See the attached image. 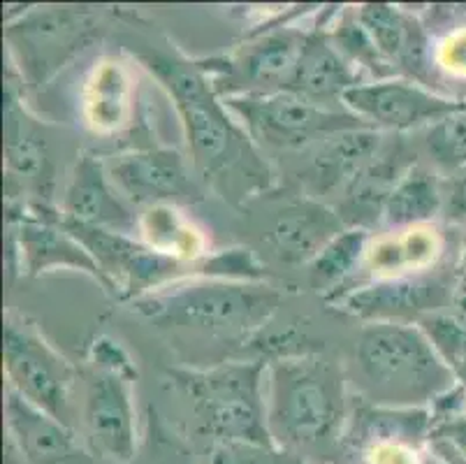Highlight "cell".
I'll return each instance as SVG.
<instances>
[{"mask_svg": "<svg viewBox=\"0 0 466 464\" xmlns=\"http://www.w3.org/2000/svg\"><path fill=\"white\" fill-rule=\"evenodd\" d=\"M144 66L175 100L193 168L223 198L241 200L269 189L272 170L247 128L232 119L200 63L169 54H144Z\"/></svg>", "mask_w": 466, "mask_h": 464, "instance_id": "6da1fadb", "label": "cell"}, {"mask_svg": "<svg viewBox=\"0 0 466 464\" xmlns=\"http://www.w3.org/2000/svg\"><path fill=\"white\" fill-rule=\"evenodd\" d=\"M265 393L269 434L292 453L329 444L346 425V376L329 357H281L267 367Z\"/></svg>", "mask_w": 466, "mask_h": 464, "instance_id": "7a4b0ae2", "label": "cell"}, {"mask_svg": "<svg viewBox=\"0 0 466 464\" xmlns=\"http://www.w3.org/2000/svg\"><path fill=\"white\" fill-rule=\"evenodd\" d=\"M355 363L364 395L379 407L427 408L457 386L430 337L409 323L364 325Z\"/></svg>", "mask_w": 466, "mask_h": 464, "instance_id": "3957f363", "label": "cell"}, {"mask_svg": "<svg viewBox=\"0 0 466 464\" xmlns=\"http://www.w3.org/2000/svg\"><path fill=\"white\" fill-rule=\"evenodd\" d=\"M281 293L258 281L195 279L169 284L133 302V309L160 325L248 337L277 314Z\"/></svg>", "mask_w": 466, "mask_h": 464, "instance_id": "277c9868", "label": "cell"}, {"mask_svg": "<svg viewBox=\"0 0 466 464\" xmlns=\"http://www.w3.org/2000/svg\"><path fill=\"white\" fill-rule=\"evenodd\" d=\"M218 444L274 446L267 425V365L232 360L209 369H169Z\"/></svg>", "mask_w": 466, "mask_h": 464, "instance_id": "5b68a950", "label": "cell"}, {"mask_svg": "<svg viewBox=\"0 0 466 464\" xmlns=\"http://www.w3.org/2000/svg\"><path fill=\"white\" fill-rule=\"evenodd\" d=\"M232 117L241 121L256 144L274 149H302L325 142L346 130L370 128L343 108H329L295 93L279 91L267 96L223 98Z\"/></svg>", "mask_w": 466, "mask_h": 464, "instance_id": "8992f818", "label": "cell"}, {"mask_svg": "<svg viewBox=\"0 0 466 464\" xmlns=\"http://www.w3.org/2000/svg\"><path fill=\"white\" fill-rule=\"evenodd\" d=\"M97 36V16L86 7H42L7 26L21 82L42 87Z\"/></svg>", "mask_w": 466, "mask_h": 464, "instance_id": "52a82bcc", "label": "cell"}, {"mask_svg": "<svg viewBox=\"0 0 466 464\" xmlns=\"http://www.w3.org/2000/svg\"><path fill=\"white\" fill-rule=\"evenodd\" d=\"M3 357L7 386L70 428V390L77 374L26 318L5 316Z\"/></svg>", "mask_w": 466, "mask_h": 464, "instance_id": "ba28073f", "label": "cell"}, {"mask_svg": "<svg viewBox=\"0 0 466 464\" xmlns=\"http://www.w3.org/2000/svg\"><path fill=\"white\" fill-rule=\"evenodd\" d=\"M61 225L86 246L107 279V293H114L118 300L135 302L184 276L181 258L163 253L126 232L67 223V221H61Z\"/></svg>", "mask_w": 466, "mask_h": 464, "instance_id": "9c48e42d", "label": "cell"}, {"mask_svg": "<svg viewBox=\"0 0 466 464\" xmlns=\"http://www.w3.org/2000/svg\"><path fill=\"white\" fill-rule=\"evenodd\" d=\"M307 33L298 28H274L239 46L235 57L218 67L211 79L220 98L267 96L286 91Z\"/></svg>", "mask_w": 466, "mask_h": 464, "instance_id": "30bf717a", "label": "cell"}, {"mask_svg": "<svg viewBox=\"0 0 466 464\" xmlns=\"http://www.w3.org/2000/svg\"><path fill=\"white\" fill-rule=\"evenodd\" d=\"M343 108L376 130H410L434 126L441 119L466 109V102L441 98L404 79L358 84L343 93Z\"/></svg>", "mask_w": 466, "mask_h": 464, "instance_id": "8fae6325", "label": "cell"}, {"mask_svg": "<svg viewBox=\"0 0 466 464\" xmlns=\"http://www.w3.org/2000/svg\"><path fill=\"white\" fill-rule=\"evenodd\" d=\"M455 284L443 272H415L376 281L343 295V312L370 323H409L415 325L430 314L451 304Z\"/></svg>", "mask_w": 466, "mask_h": 464, "instance_id": "7c38bea8", "label": "cell"}, {"mask_svg": "<svg viewBox=\"0 0 466 464\" xmlns=\"http://www.w3.org/2000/svg\"><path fill=\"white\" fill-rule=\"evenodd\" d=\"M130 378L93 369L84 395V432L97 458L112 464H130L137 455V418H135Z\"/></svg>", "mask_w": 466, "mask_h": 464, "instance_id": "4fadbf2b", "label": "cell"}, {"mask_svg": "<svg viewBox=\"0 0 466 464\" xmlns=\"http://www.w3.org/2000/svg\"><path fill=\"white\" fill-rule=\"evenodd\" d=\"M107 170L118 193H124L135 204L172 207L195 204L205 198L177 149L158 147L124 153L107 165Z\"/></svg>", "mask_w": 466, "mask_h": 464, "instance_id": "5bb4252c", "label": "cell"}, {"mask_svg": "<svg viewBox=\"0 0 466 464\" xmlns=\"http://www.w3.org/2000/svg\"><path fill=\"white\" fill-rule=\"evenodd\" d=\"M10 246L19 255L21 272L28 276H40L49 270H77L96 279L107 291V279L93 261L86 246L70 235L58 221V214H45L37 207L35 214H28L21 207V214L10 211Z\"/></svg>", "mask_w": 466, "mask_h": 464, "instance_id": "9a60e30c", "label": "cell"}, {"mask_svg": "<svg viewBox=\"0 0 466 464\" xmlns=\"http://www.w3.org/2000/svg\"><path fill=\"white\" fill-rule=\"evenodd\" d=\"M58 219L126 235H130L137 225L128 204L118 198V189L109 177L107 165L88 151H84L72 168Z\"/></svg>", "mask_w": 466, "mask_h": 464, "instance_id": "2e32d148", "label": "cell"}, {"mask_svg": "<svg viewBox=\"0 0 466 464\" xmlns=\"http://www.w3.org/2000/svg\"><path fill=\"white\" fill-rule=\"evenodd\" d=\"M5 423L10 446L26 464H72L82 455L66 423L10 386L5 388Z\"/></svg>", "mask_w": 466, "mask_h": 464, "instance_id": "e0dca14e", "label": "cell"}, {"mask_svg": "<svg viewBox=\"0 0 466 464\" xmlns=\"http://www.w3.org/2000/svg\"><path fill=\"white\" fill-rule=\"evenodd\" d=\"M358 84L362 82L353 70V63L337 49L329 36L323 31H307L286 91L334 108L332 102L341 100L343 93Z\"/></svg>", "mask_w": 466, "mask_h": 464, "instance_id": "ac0fdd59", "label": "cell"}, {"mask_svg": "<svg viewBox=\"0 0 466 464\" xmlns=\"http://www.w3.org/2000/svg\"><path fill=\"white\" fill-rule=\"evenodd\" d=\"M346 230L341 214L318 200H295L281 210L269 232V244L283 263H311L334 237Z\"/></svg>", "mask_w": 466, "mask_h": 464, "instance_id": "d6986e66", "label": "cell"}, {"mask_svg": "<svg viewBox=\"0 0 466 464\" xmlns=\"http://www.w3.org/2000/svg\"><path fill=\"white\" fill-rule=\"evenodd\" d=\"M5 163L12 181L35 191L37 198L52 193V165L46 159L45 142L33 133L15 84L5 87Z\"/></svg>", "mask_w": 466, "mask_h": 464, "instance_id": "ffe728a7", "label": "cell"}, {"mask_svg": "<svg viewBox=\"0 0 466 464\" xmlns=\"http://www.w3.org/2000/svg\"><path fill=\"white\" fill-rule=\"evenodd\" d=\"M383 135L376 128H355L320 142L313 174L320 191H346L383 151Z\"/></svg>", "mask_w": 466, "mask_h": 464, "instance_id": "44dd1931", "label": "cell"}, {"mask_svg": "<svg viewBox=\"0 0 466 464\" xmlns=\"http://www.w3.org/2000/svg\"><path fill=\"white\" fill-rule=\"evenodd\" d=\"M401 159H406L401 147L383 149L379 159L343 191V204L339 210L343 223H353V228L364 230L367 225L379 223L385 200L410 170V165Z\"/></svg>", "mask_w": 466, "mask_h": 464, "instance_id": "7402d4cb", "label": "cell"}, {"mask_svg": "<svg viewBox=\"0 0 466 464\" xmlns=\"http://www.w3.org/2000/svg\"><path fill=\"white\" fill-rule=\"evenodd\" d=\"M431 434L430 408H395V407H362L355 411L353 425L349 429V441L353 446H409L418 449Z\"/></svg>", "mask_w": 466, "mask_h": 464, "instance_id": "603a6c76", "label": "cell"}, {"mask_svg": "<svg viewBox=\"0 0 466 464\" xmlns=\"http://www.w3.org/2000/svg\"><path fill=\"white\" fill-rule=\"evenodd\" d=\"M355 16L390 66L420 67L425 36L413 16L385 3H367L358 7Z\"/></svg>", "mask_w": 466, "mask_h": 464, "instance_id": "cb8c5ba5", "label": "cell"}, {"mask_svg": "<svg viewBox=\"0 0 466 464\" xmlns=\"http://www.w3.org/2000/svg\"><path fill=\"white\" fill-rule=\"evenodd\" d=\"M443 210V195L439 181L430 170L410 165L385 200L380 223L385 228H409V225L430 223Z\"/></svg>", "mask_w": 466, "mask_h": 464, "instance_id": "d4e9b609", "label": "cell"}, {"mask_svg": "<svg viewBox=\"0 0 466 464\" xmlns=\"http://www.w3.org/2000/svg\"><path fill=\"white\" fill-rule=\"evenodd\" d=\"M370 242V230L346 228L309 263V281L318 293L337 291L358 270Z\"/></svg>", "mask_w": 466, "mask_h": 464, "instance_id": "484cf974", "label": "cell"}, {"mask_svg": "<svg viewBox=\"0 0 466 464\" xmlns=\"http://www.w3.org/2000/svg\"><path fill=\"white\" fill-rule=\"evenodd\" d=\"M88 84V123L103 133L116 130L128 109V77L114 63H103L96 67Z\"/></svg>", "mask_w": 466, "mask_h": 464, "instance_id": "4316f807", "label": "cell"}, {"mask_svg": "<svg viewBox=\"0 0 466 464\" xmlns=\"http://www.w3.org/2000/svg\"><path fill=\"white\" fill-rule=\"evenodd\" d=\"M430 337L431 346L451 369L455 381L466 390V325L451 314H430L415 323Z\"/></svg>", "mask_w": 466, "mask_h": 464, "instance_id": "83f0119b", "label": "cell"}, {"mask_svg": "<svg viewBox=\"0 0 466 464\" xmlns=\"http://www.w3.org/2000/svg\"><path fill=\"white\" fill-rule=\"evenodd\" d=\"M425 149L436 168L443 172L466 170V109L427 128Z\"/></svg>", "mask_w": 466, "mask_h": 464, "instance_id": "f1b7e54d", "label": "cell"}, {"mask_svg": "<svg viewBox=\"0 0 466 464\" xmlns=\"http://www.w3.org/2000/svg\"><path fill=\"white\" fill-rule=\"evenodd\" d=\"M337 28L339 31L334 33V40H337V49L341 51L343 57L349 58L350 63H360V66L370 67V70H374L383 79H390L388 75L392 70L385 67L390 63L380 57V51L370 40V36H367V31H364L362 24L358 21V16H343Z\"/></svg>", "mask_w": 466, "mask_h": 464, "instance_id": "f546056e", "label": "cell"}, {"mask_svg": "<svg viewBox=\"0 0 466 464\" xmlns=\"http://www.w3.org/2000/svg\"><path fill=\"white\" fill-rule=\"evenodd\" d=\"M144 232L149 237L147 244L175 258H179L186 244L193 240V230L184 228L179 214L172 207H151L144 214Z\"/></svg>", "mask_w": 466, "mask_h": 464, "instance_id": "4dcf8cb0", "label": "cell"}, {"mask_svg": "<svg viewBox=\"0 0 466 464\" xmlns=\"http://www.w3.org/2000/svg\"><path fill=\"white\" fill-rule=\"evenodd\" d=\"M209 464H309L302 455L281 446L218 444Z\"/></svg>", "mask_w": 466, "mask_h": 464, "instance_id": "1f68e13d", "label": "cell"}, {"mask_svg": "<svg viewBox=\"0 0 466 464\" xmlns=\"http://www.w3.org/2000/svg\"><path fill=\"white\" fill-rule=\"evenodd\" d=\"M91 365L93 369H103V372L118 374V376L126 378H137V369H135L133 360L126 353V348L118 342L109 337H97L96 342L91 344Z\"/></svg>", "mask_w": 466, "mask_h": 464, "instance_id": "d6a6232c", "label": "cell"}, {"mask_svg": "<svg viewBox=\"0 0 466 464\" xmlns=\"http://www.w3.org/2000/svg\"><path fill=\"white\" fill-rule=\"evenodd\" d=\"M149 464H193L190 462L188 450H184V446L177 439H169L160 434L158 439V455H154Z\"/></svg>", "mask_w": 466, "mask_h": 464, "instance_id": "836d02e7", "label": "cell"}, {"mask_svg": "<svg viewBox=\"0 0 466 464\" xmlns=\"http://www.w3.org/2000/svg\"><path fill=\"white\" fill-rule=\"evenodd\" d=\"M446 211L451 221H461V223L466 221V174L452 184L446 202Z\"/></svg>", "mask_w": 466, "mask_h": 464, "instance_id": "e575fe53", "label": "cell"}, {"mask_svg": "<svg viewBox=\"0 0 466 464\" xmlns=\"http://www.w3.org/2000/svg\"><path fill=\"white\" fill-rule=\"evenodd\" d=\"M452 312L451 316L455 321H460L461 325H466V270H461V276L455 281V291L451 297Z\"/></svg>", "mask_w": 466, "mask_h": 464, "instance_id": "d590c367", "label": "cell"}, {"mask_svg": "<svg viewBox=\"0 0 466 464\" xmlns=\"http://www.w3.org/2000/svg\"><path fill=\"white\" fill-rule=\"evenodd\" d=\"M461 270H466V244H464V255H461Z\"/></svg>", "mask_w": 466, "mask_h": 464, "instance_id": "8d00e7d4", "label": "cell"}]
</instances>
